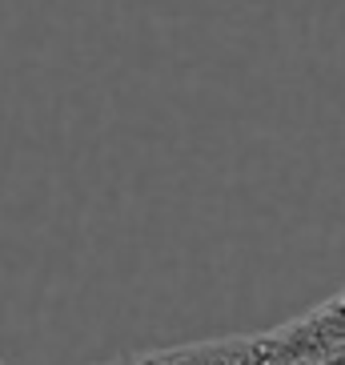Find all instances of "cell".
Masks as SVG:
<instances>
[{
	"mask_svg": "<svg viewBox=\"0 0 345 365\" xmlns=\"http://www.w3.org/2000/svg\"><path fill=\"white\" fill-rule=\"evenodd\" d=\"M0 365H4V361H0Z\"/></svg>",
	"mask_w": 345,
	"mask_h": 365,
	"instance_id": "7a4b0ae2",
	"label": "cell"
},
{
	"mask_svg": "<svg viewBox=\"0 0 345 365\" xmlns=\"http://www.w3.org/2000/svg\"><path fill=\"white\" fill-rule=\"evenodd\" d=\"M345 349V289L321 301L317 309L281 322L265 333H241V337H213V341H189L169 349H145L125 354L101 365H321Z\"/></svg>",
	"mask_w": 345,
	"mask_h": 365,
	"instance_id": "6da1fadb",
	"label": "cell"
}]
</instances>
